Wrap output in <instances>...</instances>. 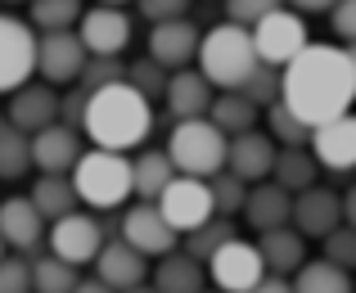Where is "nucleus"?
<instances>
[{"instance_id": "obj_1", "label": "nucleus", "mask_w": 356, "mask_h": 293, "mask_svg": "<svg viewBox=\"0 0 356 293\" xmlns=\"http://www.w3.org/2000/svg\"><path fill=\"white\" fill-rule=\"evenodd\" d=\"M284 104L307 127L343 118L356 104V68L348 45H307L284 68Z\"/></svg>"}, {"instance_id": "obj_2", "label": "nucleus", "mask_w": 356, "mask_h": 293, "mask_svg": "<svg viewBox=\"0 0 356 293\" xmlns=\"http://www.w3.org/2000/svg\"><path fill=\"white\" fill-rule=\"evenodd\" d=\"M149 95H140L131 81H113V86L95 90L90 95V109H86V136L90 145L99 149H118V154H127V149L145 145V136L154 131V109H149Z\"/></svg>"}, {"instance_id": "obj_3", "label": "nucleus", "mask_w": 356, "mask_h": 293, "mask_svg": "<svg viewBox=\"0 0 356 293\" xmlns=\"http://www.w3.org/2000/svg\"><path fill=\"white\" fill-rule=\"evenodd\" d=\"M261 54L252 41V27L243 23H221L212 32H203V50H199V72L212 81L217 90H239L243 81L257 72Z\"/></svg>"}, {"instance_id": "obj_4", "label": "nucleus", "mask_w": 356, "mask_h": 293, "mask_svg": "<svg viewBox=\"0 0 356 293\" xmlns=\"http://www.w3.org/2000/svg\"><path fill=\"white\" fill-rule=\"evenodd\" d=\"M72 185H77L86 207H122L127 194H136V163L118 149H86L72 167Z\"/></svg>"}, {"instance_id": "obj_5", "label": "nucleus", "mask_w": 356, "mask_h": 293, "mask_svg": "<svg viewBox=\"0 0 356 293\" xmlns=\"http://www.w3.org/2000/svg\"><path fill=\"white\" fill-rule=\"evenodd\" d=\"M167 154H172L176 172L181 176H217L226 172V158H230V136L217 127L212 118H185L172 127L167 136Z\"/></svg>"}, {"instance_id": "obj_6", "label": "nucleus", "mask_w": 356, "mask_h": 293, "mask_svg": "<svg viewBox=\"0 0 356 293\" xmlns=\"http://www.w3.org/2000/svg\"><path fill=\"white\" fill-rule=\"evenodd\" d=\"M36 45H41V36L32 32V23H23L14 14H0V95H14L18 86L32 81Z\"/></svg>"}, {"instance_id": "obj_7", "label": "nucleus", "mask_w": 356, "mask_h": 293, "mask_svg": "<svg viewBox=\"0 0 356 293\" xmlns=\"http://www.w3.org/2000/svg\"><path fill=\"white\" fill-rule=\"evenodd\" d=\"M252 41H257L261 63H270V68H289V63L312 45V41H307L302 14H293V9H275V14H266L257 27H252Z\"/></svg>"}, {"instance_id": "obj_8", "label": "nucleus", "mask_w": 356, "mask_h": 293, "mask_svg": "<svg viewBox=\"0 0 356 293\" xmlns=\"http://www.w3.org/2000/svg\"><path fill=\"white\" fill-rule=\"evenodd\" d=\"M158 207H163V216L181 235L199 230L203 221L217 216V198H212V185L203 181V176H176V181L163 190V198H158Z\"/></svg>"}, {"instance_id": "obj_9", "label": "nucleus", "mask_w": 356, "mask_h": 293, "mask_svg": "<svg viewBox=\"0 0 356 293\" xmlns=\"http://www.w3.org/2000/svg\"><path fill=\"white\" fill-rule=\"evenodd\" d=\"M208 276H212V285L226 289V293H248L261 276H266V258H261L257 244H248V239L235 235L230 244H221V248L208 258Z\"/></svg>"}, {"instance_id": "obj_10", "label": "nucleus", "mask_w": 356, "mask_h": 293, "mask_svg": "<svg viewBox=\"0 0 356 293\" xmlns=\"http://www.w3.org/2000/svg\"><path fill=\"white\" fill-rule=\"evenodd\" d=\"M86 59H90V50L77 32H41V45H36V77L50 81V86H68V81H81Z\"/></svg>"}, {"instance_id": "obj_11", "label": "nucleus", "mask_w": 356, "mask_h": 293, "mask_svg": "<svg viewBox=\"0 0 356 293\" xmlns=\"http://www.w3.org/2000/svg\"><path fill=\"white\" fill-rule=\"evenodd\" d=\"M104 225L95 221V216H81V212H72V216H59V221H50V253L54 258H63V262H72V267H95V258H99V248H104Z\"/></svg>"}, {"instance_id": "obj_12", "label": "nucleus", "mask_w": 356, "mask_h": 293, "mask_svg": "<svg viewBox=\"0 0 356 293\" xmlns=\"http://www.w3.org/2000/svg\"><path fill=\"white\" fill-rule=\"evenodd\" d=\"M122 239L136 244L145 258H167V253H176L181 230L163 216V207H158V203H136V207L122 212Z\"/></svg>"}, {"instance_id": "obj_13", "label": "nucleus", "mask_w": 356, "mask_h": 293, "mask_svg": "<svg viewBox=\"0 0 356 293\" xmlns=\"http://www.w3.org/2000/svg\"><path fill=\"white\" fill-rule=\"evenodd\" d=\"M199 50L203 32L190 18H167V23H154V32H149V59H158L163 68H190Z\"/></svg>"}, {"instance_id": "obj_14", "label": "nucleus", "mask_w": 356, "mask_h": 293, "mask_svg": "<svg viewBox=\"0 0 356 293\" xmlns=\"http://www.w3.org/2000/svg\"><path fill=\"white\" fill-rule=\"evenodd\" d=\"M343 221H348V216H343V194H334L330 185H312V190L293 194V225L307 239H325V235H334Z\"/></svg>"}, {"instance_id": "obj_15", "label": "nucleus", "mask_w": 356, "mask_h": 293, "mask_svg": "<svg viewBox=\"0 0 356 293\" xmlns=\"http://www.w3.org/2000/svg\"><path fill=\"white\" fill-rule=\"evenodd\" d=\"M275 158H280V140L270 131H243V136H230V158L226 167L243 181H270L275 172Z\"/></svg>"}, {"instance_id": "obj_16", "label": "nucleus", "mask_w": 356, "mask_h": 293, "mask_svg": "<svg viewBox=\"0 0 356 293\" xmlns=\"http://www.w3.org/2000/svg\"><path fill=\"white\" fill-rule=\"evenodd\" d=\"M81 154H86V149H81V131L68 127V122H54V127H45V131H36V136H32L36 172L72 176V167H77Z\"/></svg>"}, {"instance_id": "obj_17", "label": "nucleus", "mask_w": 356, "mask_h": 293, "mask_svg": "<svg viewBox=\"0 0 356 293\" xmlns=\"http://www.w3.org/2000/svg\"><path fill=\"white\" fill-rule=\"evenodd\" d=\"M77 36L86 41L90 54H122L131 45V18L118 5H95L81 14Z\"/></svg>"}, {"instance_id": "obj_18", "label": "nucleus", "mask_w": 356, "mask_h": 293, "mask_svg": "<svg viewBox=\"0 0 356 293\" xmlns=\"http://www.w3.org/2000/svg\"><path fill=\"white\" fill-rule=\"evenodd\" d=\"M9 122H14L18 131H27V136H36V131L54 127L59 122V95H54L50 81H27V86H18L14 95H9Z\"/></svg>"}, {"instance_id": "obj_19", "label": "nucleus", "mask_w": 356, "mask_h": 293, "mask_svg": "<svg viewBox=\"0 0 356 293\" xmlns=\"http://www.w3.org/2000/svg\"><path fill=\"white\" fill-rule=\"evenodd\" d=\"M0 235L14 253H36L45 239V216L32 203V194H14L0 203Z\"/></svg>"}, {"instance_id": "obj_20", "label": "nucleus", "mask_w": 356, "mask_h": 293, "mask_svg": "<svg viewBox=\"0 0 356 293\" xmlns=\"http://www.w3.org/2000/svg\"><path fill=\"white\" fill-rule=\"evenodd\" d=\"M95 276L104 280V285H113L118 293L136 289V285L149 280V258L136 248V244H127L122 235H113V239L99 248V258H95Z\"/></svg>"}, {"instance_id": "obj_21", "label": "nucleus", "mask_w": 356, "mask_h": 293, "mask_svg": "<svg viewBox=\"0 0 356 293\" xmlns=\"http://www.w3.org/2000/svg\"><path fill=\"white\" fill-rule=\"evenodd\" d=\"M312 154L330 172H352L356 167V113H343V118L316 127L312 131Z\"/></svg>"}, {"instance_id": "obj_22", "label": "nucleus", "mask_w": 356, "mask_h": 293, "mask_svg": "<svg viewBox=\"0 0 356 293\" xmlns=\"http://www.w3.org/2000/svg\"><path fill=\"white\" fill-rule=\"evenodd\" d=\"M243 221L252 230H280V225H293V194L280 181H257L248 190V203H243Z\"/></svg>"}, {"instance_id": "obj_23", "label": "nucleus", "mask_w": 356, "mask_h": 293, "mask_svg": "<svg viewBox=\"0 0 356 293\" xmlns=\"http://www.w3.org/2000/svg\"><path fill=\"white\" fill-rule=\"evenodd\" d=\"M167 113H172V122H185V118H208L212 113V81L203 77V72L194 68H176L172 81H167Z\"/></svg>"}, {"instance_id": "obj_24", "label": "nucleus", "mask_w": 356, "mask_h": 293, "mask_svg": "<svg viewBox=\"0 0 356 293\" xmlns=\"http://www.w3.org/2000/svg\"><path fill=\"white\" fill-rule=\"evenodd\" d=\"M257 248L266 258L270 276H298L307 267V235L298 225H280V230H261Z\"/></svg>"}, {"instance_id": "obj_25", "label": "nucleus", "mask_w": 356, "mask_h": 293, "mask_svg": "<svg viewBox=\"0 0 356 293\" xmlns=\"http://www.w3.org/2000/svg\"><path fill=\"white\" fill-rule=\"evenodd\" d=\"M270 181H280L289 194H302V190H312V185L321 181V158L312 154V145H280Z\"/></svg>"}, {"instance_id": "obj_26", "label": "nucleus", "mask_w": 356, "mask_h": 293, "mask_svg": "<svg viewBox=\"0 0 356 293\" xmlns=\"http://www.w3.org/2000/svg\"><path fill=\"white\" fill-rule=\"evenodd\" d=\"M158 293H203V262L194 253H167L154 267Z\"/></svg>"}, {"instance_id": "obj_27", "label": "nucleus", "mask_w": 356, "mask_h": 293, "mask_svg": "<svg viewBox=\"0 0 356 293\" xmlns=\"http://www.w3.org/2000/svg\"><path fill=\"white\" fill-rule=\"evenodd\" d=\"M131 163H136V194L145 198V203H158L163 190L181 176L167 149H145V154H136Z\"/></svg>"}, {"instance_id": "obj_28", "label": "nucleus", "mask_w": 356, "mask_h": 293, "mask_svg": "<svg viewBox=\"0 0 356 293\" xmlns=\"http://www.w3.org/2000/svg\"><path fill=\"white\" fill-rule=\"evenodd\" d=\"M32 203L41 207L45 221H59V216H72L81 203L72 176H54V172H41V181H32Z\"/></svg>"}, {"instance_id": "obj_29", "label": "nucleus", "mask_w": 356, "mask_h": 293, "mask_svg": "<svg viewBox=\"0 0 356 293\" xmlns=\"http://www.w3.org/2000/svg\"><path fill=\"white\" fill-rule=\"evenodd\" d=\"M36 167L32 158V136L18 131L14 122H0V181H23L27 172Z\"/></svg>"}, {"instance_id": "obj_30", "label": "nucleus", "mask_w": 356, "mask_h": 293, "mask_svg": "<svg viewBox=\"0 0 356 293\" xmlns=\"http://www.w3.org/2000/svg\"><path fill=\"white\" fill-rule=\"evenodd\" d=\"M257 113H261V109H257L248 95H243V90H221V95L212 100V113H208V118L217 122L226 136H243V131L257 127Z\"/></svg>"}, {"instance_id": "obj_31", "label": "nucleus", "mask_w": 356, "mask_h": 293, "mask_svg": "<svg viewBox=\"0 0 356 293\" xmlns=\"http://www.w3.org/2000/svg\"><path fill=\"white\" fill-rule=\"evenodd\" d=\"M293 293H352V271L334 267L330 258H316L293 276Z\"/></svg>"}, {"instance_id": "obj_32", "label": "nucleus", "mask_w": 356, "mask_h": 293, "mask_svg": "<svg viewBox=\"0 0 356 293\" xmlns=\"http://www.w3.org/2000/svg\"><path fill=\"white\" fill-rule=\"evenodd\" d=\"M77 271H81V267L54 258V253H41V258L32 262V285H36V293H72V289L81 285Z\"/></svg>"}, {"instance_id": "obj_33", "label": "nucleus", "mask_w": 356, "mask_h": 293, "mask_svg": "<svg viewBox=\"0 0 356 293\" xmlns=\"http://www.w3.org/2000/svg\"><path fill=\"white\" fill-rule=\"evenodd\" d=\"M81 0H27V18L41 32H72V23H81Z\"/></svg>"}, {"instance_id": "obj_34", "label": "nucleus", "mask_w": 356, "mask_h": 293, "mask_svg": "<svg viewBox=\"0 0 356 293\" xmlns=\"http://www.w3.org/2000/svg\"><path fill=\"white\" fill-rule=\"evenodd\" d=\"M230 239H235V216H221V212H217L212 221H203L199 230L185 235V253H194L199 262H208L212 253H217L221 244H230Z\"/></svg>"}, {"instance_id": "obj_35", "label": "nucleus", "mask_w": 356, "mask_h": 293, "mask_svg": "<svg viewBox=\"0 0 356 293\" xmlns=\"http://www.w3.org/2000/svg\"><path fill=\"white\" fill-rule=\"evenodd\" d=\"M266 131L280 140V145H312V131L316 127H307V122L298 118L284 100H280V104H270V109H266Z\"/></svg>"}, {"instance_id": "obj_36", "label": "nucleus", "mask_w": 356, "mask_h": 293, "mask_svg": "<svg viewBox=\"0 0 356 293\" xmlns=\"http://www.w3.org/2000/svg\"><path fill=\"white\" fill-rule=\"evenodd\" d=\"M208 185H212V198H217V212L221 216H239L243 203H248V190H252L243 176L230 172V167H226V172H217V176H208Z\"/></svg>"}, {"instance_id": "obj_37", "label": "nucleus", "mask_w": 356, "mask_h": 293, "mask_svg": "<svg viewBox=\"0 0 356 293\" xmlns=\"http://www.w3.org/2000/svg\"><path fill=\"white\" fill-rule=\"evenodd\" d=\"M243 95H248L257 109H270V104H280L284 100V72H275L270 63H257V72H252L248 81H243Z\"/></svg>"}, {"instance_id": "obj_38", "label": "nucleus", "mask_w": 356, "mask_h": 293, "mask_svg": "<svg viewBox=\"0 0 356 293\" xmlns=\"http://www.w3.org/2000/svg\"><path fill=\"white\" fill-rule=\"evenodd\" d=\"M113 81H127V63H122V54H90L86 72H81V86L95 95V90L113 86Z\"/></svg>"}, {"instance_id": "obj_39", "label": "nucleus", "mask_w": 356, "mask_h": 293, "mask_svg": "<svg viewBox=\"0 0 356 293\" xmlns=\"http://www.w3.org/2000/svg\"><path fill=\"white\" fill-rule=\"evenodd\" d=\"M127 81L140 90V95L158 100V95H167V81H172V72H167L158 59H140V63H131V68H127Z\"/></svg>"}, {"instance_id": "obj_40", "label": "nucleus", "mask_w": 356, "mask_h": 293, "mask_svg": "<svg viewBox=\"0 0 356 293\" xmlns=\"http://www.w3.org/2000/svg\"><path fill=\"white\" fill-rule=\"evenodd\" d=\"M321 258H330L334 267H343V271H356V225L343 221L334 235H325L321 239Z\"/></svg>"}, {"instance_id": "obj_41", "label": "nucleus", "mask_w": 356, "mask_h": 293, "mask_svg": "<svg viewBox=\"0 0 356 293\" xmlns=\"http://www.w3.org/2000/svg\"><path fill=\"white\" fill-rule=\"evenodd\" d=\"M0 293H36L32 262L18 258V253H5V258H0Z\"/></svg>"}, {"instance_id": "obj_42", "label": "nucleus", "mask_w": 356, "mask_h": 293, "mask_svg": "<svg viewBox=\"0 0 356 293\" xmlns=\"http://www.w3.org/2000/svg\"><path fill=\"white\" fill-rule=\"evenodd\" d=\"M284 9V0H226V14L230 23H243V27H257L266 14Z\"/></svg>"}, {"instance_id": "obj_43", "label": "nucleus", "mask_w": 356, "mask_h": 293, "mask_svg": "<svg viewBox=\"0 0 356 293\" xmlns=\"http://www.w3.org/2000/svg\"><path fill=\"white\" fill-rule=\"evenodd\" d=\"M86 109H90V90L77 81V90L59 100V122H68V127H86Z\"/></svg>"}, {"instance_id": "obj_44", "label": "nucleus", "mask_w": 356, "mask_h": 293, "mask_svg": "<svg viewBox=\"0 0 356 293\" xmlns=\"http://www.w3.org/2000/svg\"><path fill=\"white\" fill-rule=\"evenodd\" d=\"M136 9L149 18V23H167V18H185L190 0H136Z\"/></svg>"}, {"instance_id": "obj_45", "label": "nucleus", "mask_w": 356, "mask_h": 293, "mask_svg": "<svg viewBox=\"0 0 356 293\" xmlns=\"http://www.w3.org/2000/svg\"><path fill=\"white\" fill-rule=\"evenodd\" d=\"M330 27H334V36H343L348 45H356V0H339V5L330 9Z\"/></svg>"}, {"instance_id": "obj_46", "label": "nucleus", "mask_w": 356, "mask_h": 293, "mask_svg": "<svg viewBox=\"0 0 356 293\" xmlns=\"http://www.w3.org/2000/svg\"><path fill=\"white\" fill-rule=\"evenodd\" d=\"M248 293H293V280H289V276H270V271H266Z\"/></svg>"}, {"instance_id": "obj_47", "label": "nucleus", "mask_w": 356, "mask_h": 293, "mask_svg": "<svg viewBox=\"0 0 356 293\" xmlns=\"http://www.w3.org/2000/svg\"><path fill=\"white\" fill-rule=\"evenodd\" d=\"M293 9H302V14H321V9H334L339 0H289Z\"/></svg>"}, {"instance_id": "obj_48", "label": "nucleus", "mask_w": 356, "mask_h": 293, "mask_svg": "<svg viewBox=\"0 0 356 293\" xmlns=\"http://www.w3.org/2000/svg\"><path fill=\"white\" fill-rule=\"evenodd\" d=\"M72 293H118V289H113V285H104L99 276H90V280H81V285L72 289Z\"/></svg>"}, {"instance_id": "obj_49", "label": "nucleus", "mask_w": 356, "mask_h": 293, "mask_svg": "<svg viewBox=\"0 0 356 293\" xmlns=\"http://www.w3.org/2000/svg\"><path fill=\"white\" fill-rule=\"evenodd\" d=\"M343 216H348V225H356V185L343 194Z\"/></svg>"}, {"instance_id": "obj_50", "label": "nucleus", "mask_w": 356, "mask_h": 293, "mask_svg": "<svg viewBox=\"0 0 356 293\" xmlns=\"http://www.w3.org/2000/svg\"><path fill=\"white\" fill-rule=\"evenodd\" d=\"M122 293H158V285H136V289H122Z\"/></svg>"}, {"instance_id": "obj_51", "label": "nucleus", "mask_w": 356, "mask_h": 293, "mask_svg": "<svg viewBox=\"0 0 356 293\" xmlns=\"http://www.w3.org/2000/svg\"><path fill=\"white\" fill-rule=\"evenodd\" d=\"M95 5H118V9H122V5H127V0H95Z\"/></svg>"}, {"instance_id": "obj_52", "label": "nucleus", "mask_w": 356, "mask_h": 293, "mask_svg": "<svg viewBox=\"0 0 356 293\" xmlns=\"http://www.w3.org/2000/svg\"><path fill=\"white\" fill-rule=\"evenodd\" d=\"M5 253H9V244H5V235H0V258H5Z\"/></svg>"}, {"instance_id": "obj_53", "label": "nucleus", "mask_w": 356, "mask_h": 293, "mask_svg": "<svg viewBox=\"0 0 356 293\" xmlns=\"http://www.w3.org/2000/svg\"><path fill=\"white\" fill-rule=\"evenodd\" d=\"M348 54H352V68H356V45H348Z\"/></svg>"}, {"instance_id": "obj_54", "label": "nucleus", "mask_w": 356, "mask_h": 293, "mask_svg": "<svg viewBox=\"0 0 356 293\" xmlns=\"http://www.w3.org/2000/svg\"><path fill=\"white\" fill-rule=\"evenodd\" d=\"M203 293H226V289H203Z\"/></svg>"}]
</instances>
